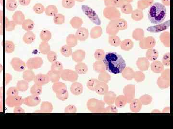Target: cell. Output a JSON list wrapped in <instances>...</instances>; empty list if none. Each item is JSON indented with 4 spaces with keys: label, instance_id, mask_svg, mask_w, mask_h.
Here are the masks:
<instances>
[{
    "label": "cell",
    "instance_id": "cell-1",
    "mask_svg": "<svg viewBox=\"0 0 173 129\" xmlns=\"http://www.w3.org/2000/svg\"><path fill=\"white\" fill-rule=\"evenodd\" d=\"M106 69L114 74L121 73L127 64L121 55L114 52H107L103 59Z\"/></svg>",
    "mask_w": 173,
    "mask_h": 129
},
{
    "label": "cell",
    "instance_id": "cell-2",
    "mask_svg": "<svg viewBox=\"0 0 173 129\" xmlns=\"http://www.w3.org/2000/svg\"><path fill=\"white\" fill-rule=\"evenodd\" d=\"M166 15V8L160 2H155L149 8L148 16L152 24H160L165 19Z\"/></svg>",
    "mask_w": 173,
    "mask_h": 129
},
{
    "label": "cell",
    "instance_id": "cell-3",
    "mask_svg": "<svg viewBox=\"0 0 173 129\" xmlns=\"http://www.w3.org/2000/svg\"><path fill=\"white\" fill-rule=\"evenodd\" d=\"M82 9L88 17L91 20L92 22L96 24H101V21L96 12L92 8L87 5H82Z\"/></svg>",
    "mask_w": 173,
    "mask_h": 129
},
{
    "label": "cell",
    "instance_id": "cell-4",
    "mask_svg": "<svg viewBox=\"0 0 173 129\" xmlns=\"http://www.w3.org/2000/svg\"><path fill=\"white\" fill-rule=\"evenodd\" d=\"M43 64V60L41 57H36L28 59L26 63V67L28 69H37L40 68Z\"/></svg>",
    "mask_w": 173,
    "mask_h": 129
},
{
    "label": "cell",
    "instance_id": "cell-5",
    "mask_svg": "<svg viewBox=\"0 0 173 129\" xmlns=\"http://www.w3.org/2000/svg\"><path fill=\"white\" fill-rule=\"evenodd\" d=\"M60 77L64 80L75 82L78 80V73L69 69H63L60 72Z\"/></svg>",
    "mask_w": 173,
    "mask_h": 129
},
{
    "label": "cell",
    "instance_id": "cell-6",
    "mask_svg": "<svg viewBox=\"0 0 173 129\" xmlns=\"http://www.w3.org/2000/svg\"><path fill=\"white\" fill-rule=\"evenodd\" d=\"M6 105L9 107H15L16 106H20L24 103V99L21 96H7L6 99Z\"/></svg>",
    "mask_w": 173,
    "mask_h": 129
},
{
    "label": "cell",
    "instance_id": "cell-7",
    "mask_svg": "<svg viewBox=\"0 0 173 129\" xmlns=\"http://www.w3.org/2000/svg\"><path fill=\"white\" fill-rule=\"evenodd\" d=\"M11 65L16 71L23 72L26 68V64L18 58H14L11 61Z\"/></svg>",
    "mask_w": 173,
    "mask_h": 129
},
{
    "label": "cell",
    "instance_id": "cell-8",
    "mask_svg": "<svg viewBox=\"0 0 173 129\" xmlns=\"http://www.w3.org/2000/svg\"><path fill=\"white\" fill-rule=\"evenodd\" d=\"M41 99L39 96L32 95L24 99V104L29 107H34L41 103Z\"/></svg>",
    "mask_w": 173,
    "mask_h": 129
},
{
    "label": "cell",
    "instance_id": "cell-9",
    "mask_svg": "<svg viewBox=\"0 0 173 129\" xmlns=\"http://www.w3.org/2000/svg\"><path fill=\"white\" fill-rule=\"evenodd\" d=\"M33 81L34 84L42 86L49 83L50 81L49 77L47 74L40 73L35 76Z\"/></svg>",
    "mask_w": 173,
    "mask_h": 129
},
{
    "label": "cell",
    "instance_id": "cell-10",
    "mask_svg": "<svg viewBox=\"0 0 173 129\" xmlns=\"http://www.w3.org/2000/svg\"><path fill=\"white\" fill-rule=\"evenodd\" d=\"M76 37L79 40L83 41L86 40L88 37V32L85 28H79L76 32Z\"/></svg>",
    "mask_w": 173,
    "mask_h": 129
},
{
    "label": "cell",
    "instance_id": "cell-11",
    "mask_svg": "<svg viewBox=\"0 0 173 129\" xmlns=\"http://www.w3.org/2000/svg\"><path fill=\"white\" fill-rule=\"evenodd\" d=\"M170 27V21H167L165 24L158 26H153L148 28V31L151 32H159L167 29Z\"/></svg>",
    "mask_w": 173,
    "mask_h": 129
},
{
    "label": "cell",
    "instance_id": "cell-12",
    "mask_svg": "<svg viewBox=\"0 0 173 129\" xmlns=\"http://www.w3.org/2000/svg\"><path fill=\"white\" fill-rule=\"evenodd\" d=\"M13 21L16 24L22 25L26 19L24 14L22 13L21 11H17L13 14Z\"/></svg>",
    "mask_w": 173,
    "mask_h": 129
},
{
    "label": "cell",
    "instance_id": "cell-13",
    "mask_svg": "<svg viewBox=\"0 0 173 129\" xmlns=\"http://www.w3.org/2000/svg\"><path fill=\"white\" fill-rule=\"evenodd\" d=\"M73 60L77 63H80L85 58L86 53L82 50H78L75 51L72 54Z\"/></svg>",
    "mask_w": 173,
    "mask_h": 129
},
{
    "label": "cell",
    "instance_id": "cell-14",
    "mask_svg": "<svg viewBox=\"0 0 173 129\" xmlns=\"http://www.w3.org/2000/svg\"><path fill=\"white\" fill-rule=\"evenodd\" d=\"M54 110V106L49 102H43L41 103L40 111L42 113H51Z\"/></svg>",
    "mask_w": 173,
    "mask_h": 129
},
{
    "label": "cell",
    "instance_id": "cell-15",
    "mask_svg": "<svg viewBox=\"0 0 173 129\" xmlns=\"http://www.w3.org/2000/svg\"><path fill=\"white\" fill-rule=\"evenodd\" d=\"M70 91L73 94L78 96L83 92V86L79 82H74L71 85Z\"/></svg>",
    "mask_w": 173,
    "mask_h": 129
},
{
    "label": "cell",
    "instance_id": "cell-16",
    "mask_svg": "<svg viewBox=\"0 0 173 129\" xmlns=\"http://www.w3.org/2000/svg\"><path fill=\"white\" fill-rule=\"evenodd\" d=\"M35 39L36 35L32 31L26 32L23 37V41L26 44H32L34 42Z\"/></svg>",
    "mask_w": 173,
    "mask_h": 129
},
{
    "label": "cell",
    "instance_id": "cell-17",
    "mask_svg": "<svg viewBox=\"0 0 173 129\" xmlns=\"http://www.w3.org/2000/svg\"><path fill=\"white\" fill-rule=\"evenodd\" d=\"M35 76V73L32 69H28L27 70H25L23 73V80L28 83L34 80Z\"/></svg>",
    "mask_w": 173,
    "mask_h": 129
},
{
    "label": "cell",
    "instance_id": "cell-18",
    "mask_svg": "<svg viewBox=\"0 0 173 129\" xmlns=\"http://www.w3.org/2000/svg\"><path fill=\"white\" fill-rule=\"evenodd\" d=\"M34 26L35 24L34 21L30 19H25L22 24V28L26 32L32 31L34 28Z\"/></svg>",
    "mask_w": 173,
    "mask_h": 129
},
{
    "label": "cell",
    "instance_id": "cell-19",
    "mask_svg": "<svg viewBox=\"0 0 173 129\" xmlns=\"http://www.w3.org/2000/svg\"><path fill=\"white\" fill-rule=\"evenodd\" d=\"M47 75L49 77L50 81L52 83L59 81L60 77V73L54 71L50 70L47 73Z\"/></svg>",
    "mask_w": 173,
    "mask_h": 129
},
{
    "label": "cell",
    "instance_id": "cell-20",
    "mask_svg": "<svg viewBox=\"0 0 173 129\" xmlns=\"http://www.w3.org/2000/svg\"><path fill=\"white\" fill-rule=\"evenodd\" d=\"M45 13L48 16H54L58 14V9L56 6L54 5H50L47 6L45 9Z\"/></svg>",
    "mask_w": 173,
    "mask_h": 129
},
{
    "label": "cell",
    "instance_id": "cell-21",
    "mask_svg": "<svg viewBox=\"0 0 173 129\" xmlns=\"http://www.w3.org/2000/svg\"><path fill=\"white\" fill-rule=\"evenodd\" d=\"M52 89L53 91L56 93L60 91L66 90V86L64 83L57 81L54 83L52 86Z\"/></svg>",
    "mask_w": 173,
    "mask_h": 129
},
{
    "label": "cell",
    "instance_id": "cell-22",
    "mask_svg": "<svg viewBox=\"0 0 173 129\" xmlns=\"http://www.w3.org/2000/svg\"><path fill=\"white\" fill-rule=\"evenodd\" d=\"M39 50L43 55H47L51 51V46L47 42H42L39 46Z\"/></svg>",
    "mask_w": 173,
    "mask_h": 129
},
{
    "label": "cell",
    "instance_id": "cell-23",
    "mask_svg": "<svg viewBox=\"0 0 173 129\" xmlns=\"http://www.w3.org/2000/svg\"><path fill=\"white\" fill-rule=\"evenodd\" d=\"M16 88L19 91L25 92L29 88V84L25 80H21L18 81L16 84Z\"/></svg>",
    "mask_w": 173,
    "mask_h": 129
},
{
    "label": "cell",
    "instance_id": "cell-24",
    "mask_svg": "<svg viewBox=\"0 0 173 129\" xmlns=\"http://www.w3.org/2000/svg\"><path fill=\"white\" fill-rule=\"evenodd\" d=\"M88 67L85 63H78L75 66V70L76 72L78 74H86L88 71Z\"/></svg>",
    "mask_w": 173,
    "mask_h": 129
},
{
    "label": "cell",
    "instance_id": "cell-25",
    "mask_svg": "<svg viewBox=\"0 0 173 129\" xmlns=\"http://www.w3.org/2000/svg\"><path fill=\"white\" fill-rule=\"evenodd\" d=\"M51 32L48 30H43L40 33V38L42 41L47 42L51 39Z\"/></svg>",
    "mask_w": 173,
    "mask_h": 129
},
{
    "label": "cell",
    "instance_id": "cell-26",
    "mask_svg": "<svg viewBox=\"0 0 173 129\" xmlns=\"http://www.w3.org/2000/svg\"><path fill=\"white\" fill-rule=\"evenodd\" d=\"M42 92V88L41 86L38 85L37 84H34L32 86L30 89V93L33 95L40 96Z\"/></svg>",
    "mask_w": 173,
    "mask_h": 129
},
{
    "label": "cell",
    "instance_id": "cell-27",
    "mask_svg": "<svg viewBox=\"0 0 173 129\" xmlns=\"http://www.w3.org/2000/svg\"><path fill=\"white\" fill-rule=\"evenodd\" d=\"M60 52L61 54L65 57H70L73 53L71 47L68 45H64L62 46L60 49Z\"/></svg>",
    "mask_w": 173,
    "mask_h": 129
},
{
    "label": "cell",
    "instance_id": "cell-28",
    "mask_svg": "<svg viewBox=\"0 0 173 129\" xmlns=\"http://www.w3.org/2000/svg\"><path fill=\"white\" fill-rule=\"evenodd\" d=\"M66 43H67V45L70 47H74L76 46L78 43V39L76 36L74 35H69L66 39Z\"/></svg>",
    "mask_w": 173,
    "mask_h": 129
},
{
    "label": "cell",
    "instance_id": "cell-29",
    "mask_svg": "<svg viewBox=\"0 0 173 129\" xmlns=\"http://www.w3.org/2000/svg\"><path fill=\"white\" fill-rule=\"evenodd\" d=\"M63 69V64L60 62L56 61L52 63L51 70L60 73Z\"/></svg>",
    "mask_w": 173,
    "mask_h": 129
},
{
    "label": "cell",
    "instance_id": "cell-30",
    "mask_svg": "<svg viewBox=\"0 0 173 129\" xmlns=\"http://www.w3.org/2000/svg\"><path fill=\"white\" fill-rule=\"evenodd\" d=\"M151 69L153 72L155 73H159L164 69L163 64L159 61H156L151 64Z\"/></svg>",
    "mask_w": 173,
    "mask_h": 129
},
{
    "label": "cell",
    "instance_id": "cell-31",
    "mask_svg": "<svg viewBox=\"0 0 173 129\" xmlns=\"http://www.w3.org/2000/svg\"><path fill=\"white\" fill-rule=\"evenodd\" d=\"M82 19L77 17H75L70 21L71 26L75 28H79L82 26Z\"/></svg>",
    "mask_w": 173,
    "mask_h": 129
},
{
    "label": "cell",
    "instance_id": "cell-32",
    "mask_svg": "<svg viewBox=\"0 0 173 129\" xmlns=\"http://www.w3.org/2000/svg\"><path fill=\"white\" fill-rule=\"evenodd\" d=\"M56 97L58 99L62 101L66 100L68 98V93L66 90H62L56 93Z\"/></svg>",
    "mask_w": 173,
    "mask_h": 129
},
{
    "label": "cell",
    "instance_id": "cell-33",
    "mask_svg": "<svg viewBox=\"0 0 173 129\" xmlns=\"http://www.w3.org/2000/svg\"><path fill=\"white\" fill-rule=\"evenodd\" d=\"M45 7L41 3H37L35 4L33 7V9L34 11V12L37 14H42L44 13L45 11Z\"/></svg>",
    "mask_w": 173,
    "mask_h": 129
},
{
    "label": "cell",
    "instance_id": "cell-34",
    "mask_svg": "<svg viewBox=\"0 0 173 129\" xmlns=\"http://www.w3.org/2000/svg\"><path fill=\"white\" fill-rule=\"evenodd\" d=\"M15 49V45L13 42L6 41L5 42V52L8 54L14 52Z\"/></svg>",
    "mask_w": 173,
    "mask_h": 129
},
{
    "label": "cell",
    "instance_id": "cell-35",
    "mask_svg": "<svg viewBox=\"0 0 173 129\" xmlns=\"http://www.w3.org/2000/svg\"><path fill=\"white\" fill-rule=\"evenodd\" d=\"M54 23L56 24H63L65 22V16L60 14H57L54 16Z\"/></svg>",
    "mask_w": 173,
    "mask_h": 129
},
{
    "label": "cell",
    "instance_id": "cell-36",
    "mask_svg": "<svg viewBox=\"0 0 173 129\" xmlns=\"http://www.w3.org/2000/svg\"><path fill=\"white\" fill-rule=\"evenodd\" d=\"M47 58L49 62L53 63L57 60V54L54 51H50L47 54Z\"/></svg>",
    "mask_w": 173,
    "mask_h": 129
},
{
    "label": "cell",
    "instance_id": "cell-37",
    "mask_svg": "<svg viewBox=\"0 0 173 129\" xmlns=\"http://www.w3.org/2000/svg\"><path fill=\"white\" fill-rule=\"evenodd\" d=\"M75 0H62V5L64 8L70 9L74 6Z\"/></svg>",
    "mask_w": 173,
    "mask_h": 129
},
{
    "label": "cell",
    "instance_id": "cell-38",
    "mask_svg": "<svg viewBox=\"0 0 173 129\" xmlns=\"http://www.w3.org/2000/svg\"><path fill=\"white\" fill-rule=\"evenodd\" d=\"M18 2L16 1L9 2L6 3V7L8 10L14 11L18 7Z\"/></svg>",
    "mask_w": 173,
    "mask_h": 129
},
{
    "label": "cell",
    "instance_id": "cell-39",
    "mask_svg": "<svg viewBox=\"0 0 173 129\" xmlns=\"http://www.w3.org/2000/svg\"><path fill=\"white\" fill-rule=\"evenodd\" d=\"M98 83V81L97 80H95V79H91L88 82V88L91 90H95Z\"/></svg>",
    "mask_w": 173,
    "mask_h": 129
},
{
    "label": "cell",
    "instance_id": "cell-40",
    "mask_svg": "<svg viewBox=\"0 0 173 129\" xmlns=\"http://www.w3.org/2000/svg\"><path fill=\"white\" fill-rule=\"evenodd\" d=\"M18 90L15 87H12L8 89L7 91V96H15L19 94Z\"/></svg>",
    "mask_w": 173,
    "mask_h": 129
},
{
    "label": "cell",
    "instance_id": "cell-41",
    "mask_svg": "<svg viewBox=\"0 0 173 129\" xmlns=\"http://www.w3.org/2000/svg\"><path fill=\"white\" fill-rule=\"evenodd\" d=\"M16 24L14 21H7L6 22V27L5 29L6 31H12L15 28Z\"/></svg>",
    "mask_w": 173,
    "mask_h": 129
},
{
    "label": "cell",
    "instance_id": "cell-42",
    "mask_svg": "<svg viewBox=\"0 0 173 129\" xmlns=\"http://www.w3.org/2000/svg\"><path fill=\"white\" fill-rule=\"evenodd\" d=\"M77 108L73 105H70L67 106L65 109V112L66 113H74L77 112Z\"/></svg>",
    "mask_w": 173,
    "mask_h": 129
},
{
    "label": "cell",
    "instance_id": "cell-43",
    "mask_svg": "<svg viewBox=\"0 0 173 129\" xmlns=\"http://www.w3.org/2000/svg\"><path fill=\"white\" fill-rule=\"evenodd\" d=\"M163 62L165 66H170V53H166V54L164 55Z\"/></svg>",
    "mask_w": 173,
    "mask_h": 129
},
{
    "label": "cell",
    "instance_id": "cell-44",
    "mask_svg": "<svg viewBox=\"0 0 173 129\" xmlns=\"http://www.w3.org/2000/svg\"><path fill=\"white\" fill-rule=\"evenodd\" d=\"M14 113H25V110L20 106H16L14 110Z\"/></svg>",
    "mask_w": 173,
    "mask_h": 129
},
{
    "label": "cell",
    "instance_id": "cell-45",
    "mask_svg": "<svg viewBox=\"0 0 173 129\" xmlns=\"http://www.w3.org/2000/svg\"><path fill=\"white\" fill-rule=\"evenodd\" d=\"M31 0H19V2L22 6H28L30 4Z\"/></svg>",
    "mask_w": 173,
    "mask_h": 129
},
{
    "label": "cell",
    "instance_id": "cell-46",
    "mask_svg": "<svg viewBox=\"0 0 173 129\" xmlns=\"http://www.w3.org/2000/svg\"><path fill=\"white\" fill-rule=\"evenodd\" d=\"M12 80V76L9 73H6L5 75V83L6 85H8L11 81Z\"/></svg>",
    "mask_w": 173,
    "mask_h": 129
},
{
    "label": "cell",
    "instance_id": "cell-47",
    "mask_svg": "<svg viewBox=\"0 0 173 129\" xmlns=\"http://www.w3.org/2000/svg\"><path fill=\"white\" fill-rule=\"evenodd\" d=\"M3 98V89L2 87L0 88V99H2Z\"/></svg>",
    "mask_w": 173,
    "mask_h": 129
},
{
    "label": "cell",
    "instance_id": "cell-48",
    "mask_svg": "<svg viewBox=\"0 0 173 129\" xmlns=\"http://www.w3.org/2000/svg\"><path fill=\"white\" fill-rule=\"evenodd\" d=\"M3 108H2V101L0 102V112H2Z\"/></svg>",
    "mask_w": 173,
    "mask_h": 129
},
{
    "label": "cell",
    "instance_id": "cell-49",
    "mask_svg": "<svg viewBox=\"0 0 173 129\" xmlns=\"http://www.w3.org/2000/svg\"><path fill=\"white\" fill-rule=\"evenodd\" d=\"M3 33V28L2 25H0V35H2Z\"/></svg>",
    "mask_w": 173,
    "mask_h": 129
},
{
    "label": "cell",
    "instance_id": "cell-50",
    "mask_svg": "<svg viewBox=\"0 0 173 129\" xmlns=\"http://www.w3.org/2000/svg\"><path fill=\"white\" fill-rule=\"evenodd\" d=\"M2 71V66L1 64H0V73Z\"/></svg>",
    "mask_w": 173,
    "mask_h": 129
},
{
    "label": "cell",
    "instance_id": "cell-51",
    "mask_svg": "<svg viewBox=\"0 0 173 129\" xmlns=\"http://www.w3.org/2000/svg\"><path fill=\"white\" fill-rule=\"evenodd\" d=\"M2 15V11L0 10V18L1 17V16Z\"/></svg>",
    "mask_w": 173,
    "mask_h": 129
},
{
    "label": "cell",
    "instance_id": "cell-52",
    "mask_svg": "<svg viewBox=\"0 0 173 129\" xmlns=\"http://www.w3.org/2000/svg\"><path fill=\"white\" fill-rule=\"evenodd\" d=\"M7 2H9L16 1V0H6Z\"/></svg>",
    "mask_w": 173,
    "mask_h": 129
},
{
    "label": "cell",
    "instance_id": "cell-53",
    "mask_svg": "<svg viewBox=\"0 0 173 129\" xmlns=\"http://www.w3.org/2000/svg\"><path fill=\"white\" fill-rule=\"evenodd\" d=\"M76 1H78L79 2H82L83 1H84V0H76Z\"/></svg>",
    "mask_w": 173,
    "mask_h": 129
}]
</instances>
